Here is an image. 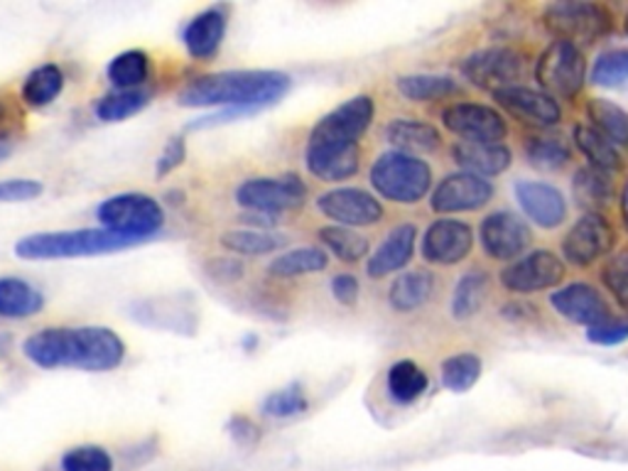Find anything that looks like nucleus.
<instances>
[{"instance_id": "1", "label": "nucleus", "mask_w": 628, "mask_h": 471, "mask_svg": "<svg viewBox=\"0 0 628 471\" xmlns=\"http://www.w3.org/2000/svg\"><path fill=\"white\" fill-rule=\"evenodd\" d=\"M32 364L40 368H82L88 374L114 371L126 358V344L108 327L40 329L22 344Z\"/></svg>"}, {"instance_id": "2", "label": "nucleus", "mask_w": 628, "mask_h": 471, "mask_svg": "<svg viewBox=\"0 0 628 471\" xmlns=\"http://www.w3.org/2000/svg\"><path fill=\"white\" fill-rule=\"evenodd\" d=\"M290 76L275 70H231L197 76L179 92V104L189 108L223 106L233 114L271 106L290 92Z\"/></svg>"}, {"instance_id": "3", "label": "nucleus", "mask_w": 628, "mask_h": 471, "mask_svg": "<svg viewBox=\"0 0 628 471\" xmlns=\"http://www.w3.org/2000/svg\"><path fill=\"white\" fill-rule=\"evenodd\" d=\"M140 243L106 229H74L30 233L15 243V255L22 261H64V258H84L111 251H123Z\"/></svg>"}, {"instance_id": "4", "label": "nucleus", "mask_w": 628, "mask_h": 471, "mask_svg": "<svg viewBox=\"0 0 628 471\" xmlns=\"http://www.w3.org/2000/svg\"><path fill=\"white\" fill-rule=\"evenodd\" d=\"M543 25L555 38V42H567L572 48H587V44L607 38L614 20L611 10L589 0H557L543 10Z\"/></svg>"}, {"instance_id": "5", "label": "nucleus", "mask_w": 628, "mask_h": 471, "mask_svg": "<svg viewBox=\"0 0 628 471\" xmlns=\"http://www.w3.org/2000/svg\"><path fill=\"white\" fill-rule=\"evenodd\" d=\"M368 179L384 199L396 205H418L430 192L432 167L422 157L390 150L376 157Z\"/></svg>"}, {"instance_id": "6", "label": "nucleus", "mask_w": 628, "mask_h": 471, "mask_svg": "<svg viewBox=\"0 0 628 471\" xmlns=\"http://www.w3.org/2000/svg\"><path fill=\"white\" fill-rule=\"evenodd\" d=\"M96 217L101 229L138 239L140 243L148 241L165 223V211L157 205V199L140 192L108 197L98 205Z\"/></svg>"}, {"instance_id": "7", "label": "nucleus", "mask_w": 628, "mask_h": 471, "mask_svg": "<svg viewBox=\"0 0 628 471\" xmlns=\"http://www.w3.org/2000/svg\"><path fill=\"white\" fill-rule=\"evenodd\" d=\"M236 201L255 214L275 217L280 211L300 209L307 201V185L295 172L278 177L245 179L236 189Z\"/></svg>"}, {"instance_id": "8", "label": "nucleus", "mask_w": 628, "mask_h": 471, "mask_svg": "<svg viewBox=\"0 0 628 471\" xmlns=\"http://www.w3.org/2000/svg\"><path fill=\"white\" fill-rule=\"evenodd\" d=\"M535 78L547 96L575 98L587 82L585 54L567 42H553L535 64Z\"/></svg>"}, {"instance_id": "9", "label": "nucleus", "mask_w": 628, "mask_h": 471, "mask_svg": "<svg viewBox=\"0 0 628 471\" xmlns=\"http://www.w3.org/2000/svg\"><path fill=\"white\" fill-rule=\"evenodd\" d=\"M376 116V104L368 94H358L344 101L329 114H324L310 130L307 143L322 145H358Z\"/></svg>"}, {"instance_id": "10", "label": "nucleus", "mask_w": 628, "mask_h": 471, "mask_svg": "<svg viewBox=\"0 0 628 471\" xmlns=\"http://www.w3.org/2000/svg\"><path fill=\"white\" fill-rule=\"evenodd\" d=\"M462 74L484 92L499 94L503 88L519 86L525 76V57L511 48H486L469 54L462 62Z\"/></svg>"}, {"instance_id": "11", "label": "nucleus", "mask_w": 628, "mask_h": 471, "mask_svg": "<svg viewBox=\"0 0 628 471\" xmlns=\"http://www.w3.org/2000/svg\"><path fill=\"white\" fill-rule=\"evenodd\" d=\"M565 263L553 251H533L501 273V285L515 295L541 293L563 283Z\"/></svg>"}, {"instance_id": "12", "label": "nucleus", "mask_w": 628, "mask_h": 471, "mask_svg": "<svg viewBox=\"0 0 628 471\" xmlns=\"http://www.w3.org/2000/svg\"><path fill=\"white\" fill-rule=\"evenodd\" d=\"M317 209L324 217L332 219L336 227L358 229L374 227L384 219V205L374 197L356 187H339L332 192H324L317 199Z\"/></svg>"}, {"instance_id": "13", "label": "nucleus", "mask_w": 628, "mask_h": 471, "mask_svg": "<svg viewBox=\"0 0 628 471\" xmlns=\"http://www.w3.org/2000/svg\"><path fill=\"white\" fill-rule=\"evenodd\" d=\"M493 197V185L484 177L471 172L447 175L435 187L430 197V207L437 214H459V211H477L486 207Z\"/></svg>"}, {"instance_id": "14", "label": "nucleus", "mask_w": 628, "mask_h": 471, "mask_svg": "<svg viewBox=\"0 0 628 471\" xmlns=\"http://www.w3.org/2000/svg\"><path fill=\"white\" fill-rule=\"evenodd\" d=\"M442 123L447 130L469 143H501L509 133L506 121L499 111L484 104H452L444 108Z\"/></svg>"}, {"instance_id": "15", "label": "nucleus", "mask_w": 628, "mask_h": 471, "mask_svg": "<svg viewBox=\"0 0 628 471\" xmlns=\"http://www.w3.org/2000/svg\"><path fill=\"white\" fill-rule=\"evenodd\" d=\"M616 243V233L604 214H585L569 229L563 241V253L572 265L587 268L607 255Z\"/></svg>"}, {"instance_id": "16", "label": "nucleus", "mask_w": 628, "mask_h": 471, "mask_svg": "<svg viewBox=\"0 0 628 471\" xmlns=\"http://www.w3.org/2000/svg\"><path fill=\"white\" fill-rule=\"evenodd\" d=\"M481 245L496 261H515L531 245V229L513 211H493L481 221Z\"/></svg>"}, {"instance_id": "17", "label": "nucleus", "mask_w": 628, "mask_h": 471, "mask_svg": "<svg viewBox=\"0 0 628 471\" xmlns=\"http://www.w3.org/2000/svg\"><path fill=\"white\" fill-rule=\"evenodd\" d=\"M474 249V231L457 219H437L422 236L425 261L435 265H457Z\"/></svg>"}, {"instance_id": "18", "label": "nucleus", "mask_w": 628, "mask_h": 471, "mask_svg": "<svg viewBox=\"0 0 628 471\" xmlns=\"http://www.w3.org/2000/svg\"><path fill=\"white\" fill-rule=\"evenodd\" d=\"M496 96V104L509 111L511 116H515L523 123L535 128H550L557 126L559 118H563V111H559L557 101L553 96H547L545 92H537L531 86H511L503 88V92L493 94Z\"/></svg>"}, {"instance_id": "19", "label": "nucleus", "mask_w": 628, "mask_h": 471, "mask_svg": "<svg viewBox=\"0 0 628 471\" xmlns=\"http://www.w3.org/2000/svg\"><path fill=\"white\" fill-rule=\"evenodd\" d=\"M515 199H519L525 217L541 229H557L567 219V201L553 185L521 179V182H515Z\"/></svg>"}, {"instance_id": "20", "label": "nucleus", "mask_w": 628, "mask_h": 471, "mask_svg": "<svg viewBox=\"0 0 628 471\" xmlns=\"http://www.w3.org/2000/svg\"><path fill=\"white\" fill-rule=\"evenodd\" d=\"M550 305H553L565 320L575 324H585V327H594L604 320L611 317L609 302L604 300L597 287L587 283H572L557 293L550 295Z\"/></svg>"}, {"instance_id": "21", "label": "nucleus", "mask_w": 628, "mask_h": 471, "mask_svg": "<svg viewBox=\"0 0 628 471\" xmlns=\"http://www.w3.org/2000/svg\"><path fill=\"white\" fill-rule=\"evenodd\" d=\"M305 165L322 182H344L362 167V148L358 145L307 143Z\"/></svg>"}, {"instance_id": "22", "label": "nucleus", "mask_w": 628, "mask_h": 471, "mask_svg": "<svg viewBox=\"0 0 628 471\" xmlns=\"http://www.w3.org/2000/svg\"><path fill=\"white\" fill-rule=\"evenodd\" d=\"M229 20L223 8H207L201 10L199 15L189 20V25L185 28L182 42L189 52V57H195L199 62H209L217 57V52L221 50V42L227 38Z\"/></svg>"}, {"instance_id": "23", "label": "nucleus", "mask_w": 628, "mask_h": 471, "mask_svg": "<svg viewBox=\"0 0 628 471\" xmlns=\"http://www.w3.org/2000/svg\"><path fill=\"white\" fill-rule=\"evenodd\" d=\"M415 239H418V229H415L412 223H400V227L393 229L384 239V243L374 251V255H368V278L380 280L390 273H398L400 268H406L415 253Z\"/></svg>"}, {"instance_id": "24", "label": "nucleus", "mask_w": 628, "mask_h": 471, "mask_svg": "<svg viewBox=\"0 0 628 471\" xmlns=\"http://www.w3.org/2000/svg\"><path fill=\"white\" fill-rule=\"evenodd\" d=\"M452 157L464 172H471L484 179L506 172L513 163V155L503 143L459 140L452 148Z\"/></svg>"}, {"instance_id": "25", "label": "nucleus", "mask_w": 628, "mask_h": 471, "mask_svg": "<svg viewBox=\"0 0 628 471\" xmlns=\"http://www.w3.org/2000/svg\"><path fill=\"white\" fill-rule=\"evenodd\" d=\"M386 140L396 148L398 153H435L442 145V136L432 123L412 121V118H398L388 123L386 128Z\"/></svg>"}, {"instance_id": "26", "label": "nucleus", "mask_w": 628, "mask_h": 471, "mask_svg": "<svg viewBox=\"0 0 628 471\" xmlns=\"http://www.w3.org/2000/svg\"><path fill=\"white\" fill-rule=\"evenodd\" d=\"M44 307V295L35 285L20 278H0V317L28 320Z\"/></svg>"}, {"instance_id": "27", "label": "nucleus", "mask_w": 628, "mask_h": 471, "mask_svg": "<svg viewBox=\"0 0 628 471\" xmlns=\"http://www.w3.org/2000/svg\"><path fill=\"white\" fill-rule=\"evenodd\" d=\"M572 195L577 205L585 209V214H604V209L611 205L614 185L609 172H601L597 167H582L572 179Z\"/></svg>"}, {"instance_id": "28", "label": "nucleus", "mask_w": 628, "mask_h": 471, "mask_svg": "<svg viewBox=\"0 0 628 471\" xmlns=\"http://www.w3.org/2000/svg\"><path fill=\"white\" fill-rule=\"evenodd\" d=\"M435 295V278L428 271H410L402 273L388 290V302L396 312H412L428 305Z\"/></svg>"}, {"instance_id": "29", "label": "nucleus", "mask_w": 628, "mask_h": 471, "mask_svg": "<svg viewBox=\"0 0 628 471\" xmlns=\"http://www.w3.org/2000/svg\"><path fill=\"white\" fill-rule=\"evenodd\" d=\"M64 92V72L57 64H40L32 70L20 88L22 104L30 108H44L54 104Z\"/></svg>"}, {"instance_id": "30", "label": "nucleus", "mask_w": 628, "mask_h": 471, "mask_svg": "<svg viewBox=\"0 0 628 471\" xmlns=\"http://www.w3.org/2000/svg\"><path fill=\"white\" fill-rule=\"evenodd\" d=\"M106 76L116 92H138V86L150 78V54L143 50L121 52L108 62Z\"/></svg>"}, {"instance_id": "31", "label": "nucleus", "mask_w": 628, "mask_h": 471, "mask_svg": "<svg viewBox=\"0 0 628 471\" xmlns=\"http://www.w3.org/2000/svg\"><path fill=\"white\" fill-rule=\"evenodd\" d=\"M489 287H491V280L489 273L481 271V268H474V271H469L459 280L457 287H454V295H452V317L459 322H467L471 317H477L479 310L484 307L486 295H489Z\"/></svg>"}, {"instance_id": "32", "label": "nucleus", "mask_w": 628, "mask_h": 471, "mask_svg": "<svg viewBox=\"0 0 628 471\" xmlns=\"http://www.w3.org/2000/svg\"><path fill=\"white\" fill-rule=\"evenodd\" d=\"M327 265L329 258L322 249H317V245H300V249L275 255L271 265H268V275L287 280V278L320 273Z\"/></svg>"}, {"instance_id": "33", "label": "nucleus", "mask_w": 628, "mask_h": 471, "mask_svg": "<svg viewBox=\"0 0 628 471\" xmlns=\"http://www.w3.org/2000/svg\"><path fill=\"white\" fill-rule=\"evenodd\" d=\"M575 145L579 148V153L587 157L589 167H597L601 172H616L621 170V155L616 150V145L604 138L597 128L592 126H575Z\"/></svg>"}, {"instance_id": "34", "label": "nucleus", "mask_w": 628, "mask_h": 471, "mask_svg": "<svg viewBox=\"0 0 628 471\" xmlns=\"http://www.w3.org/2000/svg\"><path fill=\"white\" fill-rule=\"evenodd\" d=\"M428 374L422 371V368L408 362V358H402V362L393 364L388 368V378H386V386H388V396L400 402V406H408V402L418 400L425 390H428Z\"/></svg>"}, {"instance_id": "35", "label": "nucleus", "mask_w": 628, "mask_h": 471, "mask_svg": "<svg viewBox=\"0 0 628 471\" xmlns=\"http://www.w3.org/2000/svg\"><path fill=\"white\" fill-rule=\"evenodd\" d=\"M525 157L537 170L543 172H557L569 163V145L557 136H531L523 143Z\"/></svg>"}, {"instance_id": "36", "label": "nucleus", "mask_w": 628, "mask_h": 471, "mask_svg": "<svg viewBox=\"0 0 628 471\" xmlns=\"http://www.w3.org/2000/svg\"><path fill=\"white\" fill-rule=\"evenodd\" d=\"M587 116L592 128H597L604 138H609L614 145H628V114L621 106L607 98H592L587 104Z\"/></svg>"}, {"instance_id": "37", "label": "nucleus", "mask_w": 628, "mask_h": 471, "mask_svg": "<svg viewBox=\"0 0 628 471\" xmlns=\"http://www.w3.org/2000/svg\"><path fill=\"white\" fill-rule=\"evenodd\" d=\"M317 236L324 243V249H329L344 263H358L368 255V239L364 233H358L354 229L336 227V223H332V227H322Z\"/></svg>"}, {"instance_id": "38", "label": "nucleus", "mask_w": 628, "mask_h": 471, "mask_svg": "<svg viewBox=\"0 0 628 471\" xmlns=\"http://www.w3.org/2000/svg\"><path fill=\"white\" fill-rule=\"evenodd\" d=\"M219 243L223 249L239 255H268L278 251L285 241L278 233H271L265 229H236L221 233Z\"/></svg>"}, {"instance_id": "39", "label": "nucleus", "mask_w": 628, "mask_h": 471, "mask_svg": "<svg viewBox=\"0 0 628 471\" xmlns=\"http://www.w3.org/2000/svg\"><path fill=\"white\" fill-rule=\"evenodd\" d=\"M398 92L408 101H440L457 92V82L442 74H408L400 76Z\"/></svg>"}, {"instance_id": "40", "label": "nucleus", "mask_w": 628, "mask_h": 471, "mask_svg": "<svg viewBox=\"0 0 628 471\" xmlns=\"http://www.w3.org/2000/svg\"><path fill=\"white\" fill-rule=\"evenodd\" d=\"M481 378V358L471 352L454 354L442 362V386L452 393H467Z\"/></svg>"}, {"instance_id": "41", "label": "nucleus", "mask_w": 628, "mask_h": 471, "mask_svg": "<svg viewBox=\"0 0 628 471\" xmlns=\"http://www.w3.org/2000/svg\"><path fill=\"white\" fill-rule=\"evenodd\" d=\"M150 104V96L145 92H114L98 98L96 116L104 123H118L130 116L140 114V111Z\"/></svg>"}, {"instance_id": "42", "label": "nucleus", "mask_w": 628, "mask_h": 471, "mask_svg": "<svg viewBox=\"0 0 628 471\" xmlns=\"http://www.w3.org/2000/svg\"><path fill=\"white\" fill-rule=\"evenodd\" d=\"M307 408H310V400L305 396V388H302L300 384H290L285 388L271 393L261 406L265 418H273V420L297 418V415L307 412Z\"/></svg>"}, {"instance_id": "43", "label": "nucleus", "mask_w": 628, "mask_h": 471, "mask_svg": "<svg viewBox=\"0 0 628 471\" xmlns=\"http://www.w3.org/2000/svg\"><path fill=\"white\" fill-rule=\"evenodd\" d=\"M592 84L614 88L628 82V50H609L597 57L592 66Z\"/></svg>"}, {"instance_id": "44", "label": "nucleus", "mask_w": 628, "mask_h": 471, "mask_svg": "<svg viewBox=\"0 0 628 471\" xmlns=\"http://www.w3.org/2000/svg\"><path fill=\"white\" fill-rule=\"evenodd\" d=\"M62 471H114V459L96 444H82L64 452Z\"/></svg>"}, {"instance_id": "45", "label": "nucleus", "mask_w": 628, "mask_h": 471, "mask_svg": "<svg viewBox=\"0 0 628 471\" xmlns=\"http://www.w3.org/2000/svg\"><path fill=\"white\" fill-rule=\"evenodd\" d=\"M604 285L611 290V295L619 300V305L628 312V253L611 258L604 268Z\"/></svg>"}, {"instance_id": "46", "label": "nucleus", "mask_w": 628, "mask_h": 471, "mask_svg": "<svg viewBox=\"0 0 628 471\" xmlns=\"http://www.w3.org/2000/svg\"><path fill=\"white\" fill-rule=\"evenodd\" d=\"M587 339L599 344V346H616V344H624L628 339V320L624 317H611L604 320L599 324H594V327L587 329Z\"/></svg>"}, {"instance_id": "47", "label": "nucleus", "mask_w": 628, "mask_h": 471, "mask_svg": "<svg viewBox=\"0 0 628 471\" xmlns=\"http://www.w3.org/2000/svg\"><path fill=\"white\" fill-rule=\"evenodd\" d=\"M44 192L38 179H3L0 182V205H18V201H32Z\"/></svg>"}, {"instance_id": "48", "label": "nucleus", "mask_w": 628, "mask_h": 471, "mask_svg": "<svg viewBox=\"0 0 628 471\" xmlns=\"http://www.w3.org/2000/svg\"><path fill=\"white\" fill-rule=\"evenodd\" d=\"M207 273L211 280H217L221 285H231V283H239L243 278L245 268L239 261V258H231V255H217L211 258L207 263Z\"/></svg>"}, {"instance_id": "49", "label": "nucleus", "mask_w": 628, "mask_h": 471, "mask_svg": "<svg viewBox=\"0 0 628 471\" xmlns=\"http://www.w3.org/2000/svg\"><path fill=\"white\" fill-rule=\"evenodd\" d=\"M185 157H187L185 138H182V136H175L170 143L165 145L163 155L157 157V167H155L157 177H165V175H170L172 170H177V167L185 163Z\"/></svg>"}, {"instance_id": "50", "label": "nucleus", "mask_w": 628, "mask_h": 471, "mask_svg": "<svg viewBox=\"0 0 628 471\" xmlns=\"http://www.w3.org/2000/svg\"><path fill=\"white\" fill-rule=\"evenodd\" d=\"M358 293H362V285L352 273H339L332 280V295L344 307H354L358 302Z\"/></svg>"}, {"instance_id": "51", "label": "nucleus", "mask_w": 628, "mask_h": 471, "mask_svg": "<svg viewBox=\"0 0 628 471\" xmlns=\"http://www.w3.org/2000/svg\"><path fill=\"white\" fill-rule=\"evenodd\" d=\"M229 432L233 440L241 444H251L253 440H258V428L249 418H233L229 422Z\"/></svg>"}, {"instance_id": "52", "label": "nucleus", "mask_w": 628, "mask_h": 471, "mask_svg": "<svg viewBox=\"0 0 628 471\" xmlns=\"http://www.w3.org/2000/svg\"><path fill=\"white\" fill-rule=\"evenodd\" d=\"M6 121H8V108H6V104H0V140H8Z\"/></svg>"}, {"instance_id": "53", "label": "nucleus", "mask_w": 628, "mask_h": 471, "mask_svg": "<svg viewBox=\"0 0 628 471\" xmlns=\"http://www.w3.org/2000/svg\"><path fill=\"white\" fill-rule=\"evenodd\" d=\"M621 211H624V221H626V227H628V182H626L624 192H621Z\"/></svg>"}, {"instance_id": "54", "label": "nucleus", "mask_w": 628, "mask_h": 471, "mask_svg": "<svg viewBox=\"0 0 628 471\" xmlns=\"http://www.w3.org/2000/svg\"><path fill=\"white\" fill-rule=\"evenodd\" d=\"M8 155H10V143H8V140H0V163H3Z\"/></svg>"}, {"instance_id": "55", "label": "nucleus", "mask_w": 628, "mask_h": 471, "mask_svg": "<svg viewBox=\"0 0 628 471\" xmlns=\"http://www.w3.org/2000/svg\"><path fill=\"white\" fill-rule=\"evenodd\" d=\"M624 30H626V35H628V13H626V22H624Z\"/></svg>"}]
</instances>
